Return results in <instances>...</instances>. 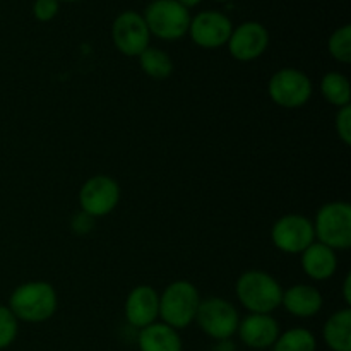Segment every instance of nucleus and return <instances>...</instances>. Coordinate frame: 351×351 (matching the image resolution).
<instances>
[{
  "label": "nucleus",
  "instance_id": "nucleus-5",
  "mask_svg": "<svg viewBox=\"0 0 351 351\" xmlns=\"http://www.w3.org/2000/svg\"><path fill=\"white\" fill-rule=\"evenodd\" d=\"M151 36L177 41L189 33L191 12L177 0H153L143 14Z\"/></svg>",
  "mask_w": 351,
  "mask_h": 351
},
{
  "label": "nucleus",
  "instance_id": "nucleus-18",
  "mask_svg": "<svg viewBox=\"0 0 351 351\" xmlns=\"http://www.w3.org/2000/svg\"><path fill=\"white\" fill-rule=\"evenodd\" d=\"M322 338L331 351H351V308L331 314L322 328Z\"/></svg>",
  "mask_w": 351,
  "mask_h": 351
},
{
  "label": "nucleus",
  "instance_id": "nucleus-9",
  "mask_svg": "<svg viewBox=\"0 0 351 351\" xmlns=\"http://www.w3.org/2000/svg\"><path fill=\"white\" fill-rule=\"evenodd\" d=\"M271 240L278 250L285 254H302L315 242L314 225L304 215H285L274 221Z\"/></svg>",
  "mask_w": 351,
  "mask_h": 351
},
{
  "label": "nucleus",
  "instance_id": "nucleus-25",
  "mask_svg": "<svg viewBox=\"0 0 351 351\" xmlns=\"http://www.w3.org/2000/svg\"><path fill=\"white\" fill-rule=\"evenodd\" d=\"M335 127H336V132H338V137L343 141V144L350 146L351 144V105L338 108Z\"/></svg>",
  "mask_w": 351,
  "mask_h": 351
},
{
  "label": "nucleus",
  "instance_id": "nucleus-10",
  "mask_svg": "<svg viewBox=\"0 0 351 351\" xmlns=\"http://www.w3.org/2000/svg\"><path fill=\"white\" fill-rule=\"evenodd\" d=\"M112 40L117 50L125 57H139L151 41V33L143 14L123 10L112 24Z\"/></svg>",
  "mask_w": 351,
  "mask_h": 351
},
{
  "label": "nucleus",
  "instance_id": "nucleus-7",
  "mask_svg": "<svg viewBox=\"0 0 351 351\" xmlns=\"http://www.w3.org/2000/svg\"><path fill=\"white\" fill-rule=\"evenodd\" d=\"M201 331L215 341L232 339L240 324L239 311L221 297H209L201 300L195 321Z\"/></svg>",
  "mask_w": 351,
  "mask_h": 351
},
{
  "label": "nucleus",
  "instance_id": "nucleus-1",
  "mask_svg": "<svg viewBox=\"0 0 351 351\" xmlns=\"http://www.w3.org/2000/svg\"><path fill=\"white\" fill-rule=\"evenodd\" d=\"M7 307L19 322L41 324L50 321L57 312V291L48 281H26L14 288Z\"/></svg>",
  "mask_w": 351,
  "mask_h": 351
},
{
  "label": "nucleus",
  "instance_id": "nucleus-31",
  "mask_svg": "<svg viewBox=\"0 0 351 351\" xmlns=\"http://www.w3.org/2000/svg\"><path fill=\"white\" fill-rule=\"evenodd\" d=\"M215 2H228V0H215Z\"/></svg>",
  "mask_w": 351,
  "mask_h": 351
},
{
  "label": "nucleus",
  "instance_id": "nucleus-30",
  "mask_svg": "<svg viewBox=\"0 0 351 351\" xmlns=\"http://www.w3.org/2000/svg\"><path fill=\"white\" fill-rule=\"evenodd\" d=\"M58 2H81V0H58Z\"/></svg>",
  "mask_w": 351,
  "mask_h": 351
},
{
  "label": "nucleus",
  "instance_id": "nucleus-4",
  "mask_svg": "<svg viewBox=\"0 0 351 351\" xmlns=\"http://www.w3.org/2000/svg\"><path fill=\"white\" fill-rule=\"evenodd\" d=\"M312 225L317 242L332 250H348L351 247V206L346 201L322 206Z\"/></svg>",
  "mask_w": 351,
  "mask_h": 351
},
{
  "label": "nucleus",
  "instance_id": "nucleus-23",
  "mask_svg": "<svg viewBox=\"0 0 351 351\" xmlns=\"http://www.w3.org/2000/svg\"><path fill=\"white\" fill-rule=\"evenodd\" d=\"M19 321L7 305H0V351L7 350L17 338Z\"/></svg>",
  "mask_w": 351,
  "mask_h": 351
},
{
  "label": "nucleus",
  "instance_id": "nucleus-20",
  "mask_svg": "<svg viewBox=\"0 0 351 351\" xmlns=\"http://www.w3.org/2000/svg\"><path fill=\"white\" fill-rule=\"evenodd\" d=\"M321 93L328 103L335 105L336 108L348 106L351 101V88L350 81L341 72H328L321 79Z\"/></svg>",
  "mask_w": 351,
  "mask_h": 351
},
{
  "label": "nucleus",
  "instance_id": "nucleus-22",
  "mask_svg": "<svg viewBox=\"0 0 351 351\" xmlns=\"http://www.w3.org/2000/svg\"><path fill=\"white\" fill-rule=\"evenodd\" d=\"M328 50L331 57L339 64H350L351 62V26L338 27L332 31V34L328 40Z\"/></svg>",
  "mask_w": 351,
  "mask_h": 351
},
{
  "label": "nucleus",
  "instance_id": "nucleus-13",
  "mask_svg": "<svg viewBox=\"0 0 351 351\" xmlns=\"http://www.w3.org/2000/svg\"><path fill=\"white\" fill-rule=\"evenodd\" d=\"M123 314L132 328L143 329L160 319V293L149 285L132 288L125 298Z\"/></svg>",
  "mask_w": 351,
  "mask_h": 351
},
{
  "label": "nucleus",
  "instance_id": "nucleus-26",
  "mask_svg": "<svg viewBox=\"0 0 351 351\" xmlns=\"http://www.w3.org/2000/svg\"><path fill=\"white\" fill-rule=\"evenodd\" d=\"M93 221H95V219L89 218V216L84 215V213H81V215H79V216H74V221H72V226H74L75 232L86 233L93 226Z\"/></svg>",
  "mask_w": 351,
  "mask_h": 351
},
{
  "label": "nucleus",
  "instance_id": "nucleus-29",
  "mask_svg": "<svg viewBox=\"0 0 351 351\" xmlns=\"http://www.w3.org/2000/svg\"><path fill=\"white\" fill-rule=\"evenodd\" d=\"M177 2L182 3L185 9H192V7H197L202 0H177Z\"/></svg>",
  "mask_w": 351,
  "mask_h": 351
},
{
  "label": "nucleus",
  "instance_id": "nucleus-28",
  "mask_svg": "<svg viewBox=\"0 0 351 351\" xmlns=\"http://www.w3.org/2000/svg\"><path fill=\"white\" fill-rule=\"evenodd\" d=\"M343 298L346 302V307L351 305V274H346L345 281H343Z\"/></svg>",
  "mask_w": 351,
  "mask_h": 351
},
{
  "label": "nucleus",
  "instance_id": "nucleus-16",
  "mask_svg": "<svg viewBox=\"0 0 351 351\" xmlns=\"http://www.w3.org/2000/svg\"><path fill=\"white\" fill-rule=\"evenodd\" d=\"M302 269L311 280L326 281L338 271L336 250L315 240L302 252Z\"/></svg>",
  "mask_w": 351,
  "mask_h": 351
},
{
  "label": "nucleus",
  "instance_id": "nucleus-3",
  "mask_svg": "<svg viewBox=\"0 0 351 351\" xmlns=\"http://www.w3.org/2000/svg\"><path fill=\"white\" fill-rule=\"evenodd\" d=\"M201 295L197 287L187 280H178L168 285L160 295V317L161 322L170 328H189L195 321Z\"/></svg>",
  "mask_w": 351,
  "mask_h": 351
},
{
  "label": "nucleus",
  "instance_id": "nucleus-17",
  "mask_svg": "<svg viewBox=\"0 0 351 351\" xmlns=\"http://www.w3.org/2000/svg\"><path fill=\"white\" fill-rule=\"evenodd\" d=\"M137 348L139 351H184V343L177 329L163 322H154L139 329Z\"/></svg>",
  "mask_w": 351,
  "mask_h": 351
},
{
  "label": "nucleus",
  "instance_id": "nucleus-2",
  "mask_svg": "<svg viewBox=\"0 0 351 351\" xmlns=\"http://www.w3.org/2000/svg\"><path fill=\"white\" fill-rule=\"evenodd\" d=\"M235 295L250 314H273L281 307L283 288L274 276L261 269H250L240 274L235 285Z\"/></svg>",
  "mask_w": 351,
  "mask_h": 351
},
{
  "label": "nucleus",
  "instance_id": "nucleus-14",
  "mask_svg": "<svg viewBox=\"0 0 351 351\" xmlns=\"http://www.w3.org/2000/svg\"><path fill=\"white\" fill-rule=\"evenodd\" d=\"M280 324L271 314H249L240 319L237 335L243 345L252 350L273 348L280 336Z\"/></svg>",
  "mask_w": 351,
  "mask_h": 351
},
{
  "label": "nucleus",
  "instance_id": "nucleus-15",
  "mask_svg": "<svg viewBox=\"0 0 351 351\" xmlns=\"http://www.w3.org/2000/svg\"><path fill=\"white\" fill-rule=\"evenodd\" d=\"M281 305L293 317L311 319L322 311L324 298L315 287H311L307 283H298L291 285L290 288L283 291Z\"/></svg>",
  "mask_w": 351,
  "mask_h": 351
},
{
  "label": "nucleus",
  "instance_id": "nucleus-6",
  "mask_svg": "<svg viewBox=\"0 0 351 351\" xmlns=\"http://www.w3.org/2000/svg\"><path fill=\"white\" fill-rule=\"evenodd\" d=\"M314 93V84L305 72L287 67L274 72L267 84V95L274 105L287 110L302 108L308 103Z\"/></svg>",
  "mask_w": 351,
  "mask_h": 351
},
{
  "label": "nucleus",
  "instance_id": "nucleus-27",
  "mask_svg": "<svg viewBox=\"0 0 351 351\" xmlns=\"http://www.w3.org/2000/svg\"><path fill=\"white\" fill-rule=\"evenodd\" d=\"M211 351H237V346L233 345L232 339H221V341H216Z\"/></svg>",
  "mask_w": 351,
  "mask_h": 351
},
{
  "label": "nucleus",
  "instance_id": "nucleus-8",
  "mask_svg": "<svg viewBox=\"0 0 351 351\" xmlns=\"http://www.w3.org/2000/svg\"><path fill=\"white\" fill-rule=\"evenodd\" d=\"M120 202V185L108 175H95L82 184L79 191V206L89 218L108 216Z\"/></svg>",
  "mask_w": 351,
  "mask_h": 351
},
{
  "label": "nucleus",
  "instance_id": "nucleus-24",
  "mask_svg": "<svg viewBox=\"0 0 351 351\" xmlns=\"http://www.w3.org/2000/svg\"><path fill=\"white\" fill-rule=\"evenodd\" d=\"M58 10H60L58 0H34L33 3V16L40 23H50L57 17Z\"/></svg>",
  "mask_w": 351,
  "mask_h": 351
},
{
  "label": "nucleus",
  "instance_id": "nucleus-12",
  "mask_svg": "<svg viewBox=\"0 0 351 351\" xmlns=\"http://www.w3.org/2000/svg\"><path fill=\"white\" fill-rule=\"evenodd\" d=\"M228 51L235 60L252 62L263 57L269 47V31L257 21H247L233 27L228 40Z\"/></svg>",
  "mask_w": 351,
  "mask_h": 351
},
{
  "label": "nucleus",
  "instance_id": "nucleus-11",
  "mask_svg": "<svg viewBox=\"0 0 351 351\" xmlns=\"http://www.w3.org/2000/svg\"><path fill=\"white\" fill-rule=\"evenodd\" d=\"M232 31L233 24L226 14L218 12V10H202L191 17L187 34L197 47L213 50V48L225 47Z\"/></svg>",
  "mask_w": 351,
  "mask_h": 351
},
{
  "label": "nucleus",
  "instance_id": "nucleus-19",
  "mask_svg": "<svg viewBox=\"0 0 351 351\" xmlns=\"http://www.w3.org/2000/svg\"><path fill=\"white\" fill-rule=\"evenodd\" d=\"M141 71L151 79L156 81H165L173 74V60L165 50L156 47H147L143 53L139 55Z\"/></svg>",
  "mask_w": 351,
  "mask_h": 351
},
{
  "label": "nucleus",
  "instance_id": "nucleus-21",
  "mask_svg": "<svg viewBox=\"0 0 351 351\" xmlns=\"http://www.w3.org/2000/svg\"><path fill=\"white\" fill-rule=\"evenodd\" d=\"M273 351H317V339L308 329L291 328L280 332L273 345Z\"/></svg>",
  "mask_w": 351,
  "mask_h": 351
}]
</instances>
